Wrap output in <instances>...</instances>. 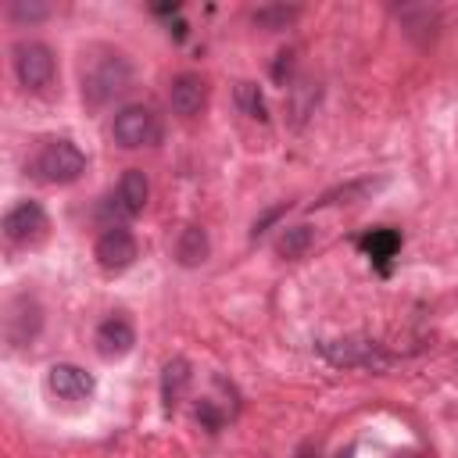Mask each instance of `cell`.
I'll use <instances>...</instances> for the list:
<instances>
[{
    "label": "cell",
    "mask_w": 458,
    "mask_h": 458,
    "mask_svg": "<svg viewBox=\"0 0 458 458\" xmlns=\"http://www.w3.org/2000/svg\"><path fill=\"white\" fill-rule=\"evenodd\" d=\"M132 86V64L122 54H111L104 61H97L86 75H82V100L89 107H104L114 97H122Z\"/></svg>",
    "instance_id": "obj_1"
},
{
    "label": "cell",
    "mask_w": 458,
    "mask_h": 458,
    "mask_svg": "<svg viewBox=\"0 0 458 458\" xmlns=\"http://www.w3.org/2000/svg\"><path fill=\"white\" fill-rule=\"evenodd\" d=\"M32 172H36L43 182L68 186V182H75V179L86 172V154H82L72 140H50V143H43V150L36 154Z\"/></svg>",
    "instance_id": "obj_2"
},
{
    "label": "cell",
    "mask_w": 458,
    "mask_h": 458,
    "mask_svg": "<svg viewBox=\"0 0 458 458\" xmlns=\"http://www.w3.org/2000/svg\"><path fill=\"white\" fill-rule=\"evenodd\" d=\"M14 75H18V82H21L25 89L43 93V89L54 82V75H57L54 50H50L47 43H39V39H21V43L14 47Z\"/></svg>",
    "instance_id": "obj_3"
},
{
    "label": "cell",
    "mask_w": 458,
    "mask_h": 458,
    "mask_svg": "<svg viewBox=\"0 0 458 458\" xmlns=\"http://www.w3.org/2000/svg\"><path fill=\"white\" fill-rule=\"evenodd\" d=\"M47 229H50V218H47V211H43L39 200H18V204L4 215V236H7L11 243H18V247L39 243V240L47 236Z\"/></svg>",
    "instance_id": "obj_4"
},
{
    "label": "cell",
    "mask_w": 458,
    "mask_h": 458,
    "mask_svg": "<svg viewBox=\"0 0 458 458\" xmlns=\"http://www.w3.org/2000/svg\"><path fill=\"white\" fill-rule=\"evenodd\" d=\"M318 351L333 365H361V369H376V372L394 365V354H386L383 344H376V340H326V344H318Z\"/></svg>",
    "instance_id": "obj_5"
},
{
    "label": "cell",
    "mask_w": 458,
    "mask_h": 458,
    "mask_svg": "<svg viewBox=\"0 0 458 458\" xmlns=\"http://www.w3.org/2000/svg\"><path fill=\"white\" fill-rule=\"evenodd\" d=\"M111 136H114V143L125 147V150L147 147V143L157 136V118H154L150 107H143V104H129V107H122V111L114 114V122H111Z\"/></svg>",
    "instance_id": "obj_6"
},
{
    "label": "cell",
    "mask_w": 458,
    "mask_h": 458,
    "mask_svg": "<svg viewBox=\"0 0 458 458\" xmlns=\"http://www.w3.org/2000/svg\"><path fill=\"white\" fill-rule=\"evenodd\" d=\"M93 258H97L100 268L122 272V268H129L140 258V243H136V236L125 225H107L97 236V243H93Z\"/></svg>",
    "instance_id": "obj_7"
},
{
    "label": "cell",
    "mask_w": 458,
    "mask_h": 458,
    "mask_svg": "<svg viewBox=\"0 0 458 458\" xmlns=\"http://www.w3.org/2000/svg\"><path fill=\"white\" fill-rule=\"evenodd\" d=\"M147 197H150L147 175H143L140 168H129V172H122L114 193L107 197V211H111L114 218H132V215H140V211L147 208Z\"/></svg>",
    "instance_id": "obj_8"
},
{
    "label": "cell",
    "mask_w": 458,
    "mask_h": 458,
    "mask_svg": "<svg viewBox=\"0 0 458 458\" xmlns=\"http://www.w3.org/2000/svg\"><path fill=\"white\" fill-rule=\"evenodd\" d=\"M47 386H50V394L61 397V401H86V397L97 390L93 376H89L86 369L72 365V361H57V365H50V372H47Z\"/></svg>",
    "instance_id": "obj_9"
},
{
    "label": "cell",
    "mask_w": 458,
    "mask_h": 458,
    "mask_svg": "<svg viewBox=\"0 0 458 458\" xmlns=\"http://www.w3.org/2000/svg\"><path fill=\"white\" fill-rule=\"evenodd\" d=\"M4 322H7V340L14 347L18 344H32L39 336V329H43V308L32 297H14Z\"/></svg>",
    "instance_id": "obj_10"
},
{
    "label": "cell",
    "mask_w": 458,
    "mask_h": 458,
    "mask_svg": "<svg viewBox=\"0 0 458 458\" xmlns=\"http://www.w3.org/2000/svg\"><path fill=\"white\" fill-rule=\"evenodd\" d=\"M204 100H208V86H204V79H200V75L182 72V75H175V79H172L168 104H172V111H175V114L193 118V114H200Z\"/></svg>",
    "instance_id": "obj_11"
},
{
    "label": "cell",
    "mask_w": 458,
    "mask_h": 458,
    "mask_svg": "<svg viewBox=\"0 0 458 458\" xmlns=\"http://www.w3.org/2000/svg\"><path fill=\"white\" fill-rule=\"evenodd\" d=\"M97 351L104 354V358H125L129 351H132V344H136V329H132V322L129 318H122V315H111V318H104L100 326H97Z\"/></svg>",
    "instance_id": "obj_12"
},
{
    "label": "cell",
    "mask_w": 458,
    "mask_h": 458,
    "mask_svg": "<svg viewBox=\"0 0 458 458\" xmlns=\"http://www.w3.org/2000/svg\"><path fill=\"white\" fill-rule=\"evenodd\" d=\"M190 361L186 358H172L165 361L161 369V401H165V411H175L179 401L186 397V386H190Z\"/></svg>",
    "instance_id": "obj_13"
},
{
    "label": "cell",
    "mask_w": 458,
    "mask_h": 458,
    "mask_svg": "<svg viewBox=\"0 0 458 458\" xmlns=\"http://www.w3.org/2000/svg\"><path fill=\"white\" fill-rule=\"evenodd\" d=\"M208 254H211L208 233H204L200 225H186V229L179 233V240H175V261H179L182 268H197V265L208 261Z\"/></svg>",
    "instance_id": "obj_14"
},
{
    "label": "cell",
    "mask_w": 458,
    "mask_h": 458,
    "mask_svg": "<svg viewBox=\"0 0 458 458\" xmlns=\"http://www.w3.org/2000/svg\"><path fill=\"white\" fill-rule=\"evenodd\" d=\"M311 243H315V229H311V225H283L279 236H276V250H279L286 261L304 258V254L311 250Z\"/></svg>",
    "instance_id": "obj_15"
},
{
    "label": "cell",
    "mask_w": 458,
    "mask_h": 458,
    "mask_svg": "<svg viewBox=\"0 0 458 458\" xmlns=\"http://www.w3.org/2000/svg\"><path fill=\"white\" fill-rule=\"evenodd\" d=\"M361 250H365L376 265L386 268V261L401 250V236H397V229H372L369 236H361Z\"/></svg>",
    "instance_id": "obj_16"
},
{
    "label": "cell",
    "mask_w": 458,
    "mask_h": 458,
    "mask_svg": "<svg viewBox=\"0 0 458 458\" xmlns=\"http://www.w3.org/2000/svg\"><path fill=\"white\" fill-rule=\"evenodd\" d=\"M379 186H383V179H358V182H347V186H336V190L322 193V197L315 200V208H326V204H340V200L354 204V200H361V197L376 193Z\"/></svg>",
    "instance_id": "obj_17"
},
{
    "label": "cell",
    "mask_w": 458,
    "mask_h": 458,
    "mask_svg": "<svg viewBox=\"0 0 458 458\" xmlns=\"http://www.w3.org/2000/svg\"><path fill=\"white\" fill-rule=\"evenodd\" d=\"M301 14V7H286V4H265L254 11V25L258 29H286L293 18Z\"/></svg>",
    "instance_id": "obj_18"
},
{
    "label": "cell",
    "mask_w": 458,
    "mask_h": 458,
    "mask_svg": "<svg viewBox=\"0 0 458 458\" xmlns=\"http://www.w3.org/2000/svg\"><path fill=\"white\" fill-rule=\"evenodd\" d=\"M236 104L243 107V114L258 118V122H268V107H265V97L254 82H236Z\"/></svg>",
    "instance_id": "obj_19"
},
{
    "label": "cell",
    "mask_w": 458,
    "mask_h": 458,
    "mask_svg": "<svg viewBox=\"0 0 458 458\" xmlns=\"http://www.w3.org/2000/svg\"><path fill=\"white\" fill-rule=\"evenodd\" d=\"M47 14H50L47 4H25V0H14V4H11V18H14V21H39V18H47Z\"/></svg>",
    "instance_id": "obj_20"
},
{
    "label": "cell",
    "mask_w": 458,
    "mask_h": 458,
    "mask_svg": "<svg viewBox=\"0 0 458 458\" xmlns=\"http://www.w3.org/2000/svg\"><path fill=\"white\" fill-rule=\"evenodd\" d=\"M197 419H200L211 433H215V429H222V411H218L211 401H200V404H197Z\"/></svg>",
    "instance_id": "obj_21"
},
{
    "label": "cell",
    "mask_w": 458,
    "mask_h": 458,
    "mask_svg": "<svg viewBox=\"0 0 458 458\" xmlns=\"http://www.w3.org/2000/svg\"><path fill=\"white\" fill-rule=\"evenodd\" d=\"M290 68H293V54H286V50H283V54H279V61H276V68H272V79L283 86V82L290 79Z\"/></svg>",
    "instance_id": "obj_22"
},
{
    "label": "cell",
    "mask_w": 458,
    "mask_h": 458,
    "mask_svg": "<svg viewBox=\"0 0 458 458\" xmlns=\"http://www.w3.org/2000/svg\"><path fill=\"white\" fill-rule=\"evenodd\" d=\"M283 211H286V204H279V208H272V211H268V215H265L261 222H254V236H261V233H265V225H268V222H276V218H279Z\"/></svg>",
    "instance_id": "obj_23"
},
{
    "label": "cell",
    "mask_w": 458,
    "mask_h": 458,
    "mask_svg": "<svg viewBox=\"0 0 458 458\" xmlns=\"http://www.w3.org/2000/svg\"><path fill=\"white\" fill-rule=\"evenodd\" d=\"M290 458H318V444L315 440H304V444H297V451Z\"/></svg>",
    "instance_id": "obj_24"
},
{
    "label": "cell",
    "mask_w": 458,
    "mask_h": 458,
    "mask_svg": "<svg viewBox=\"0 0 458 458\" xmlns=\"http://www.w3.org/2000/svg\"><path fill=\"white\" fill-rule=\"evenodd\" d=\"M397 458H429V454H422V451H401Z\"/></svg>",
    "instance_id": "obj_25"
}]
</instances>
